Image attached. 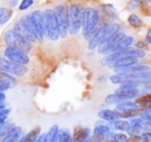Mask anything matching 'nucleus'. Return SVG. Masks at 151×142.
<instances>
[{
	"instance_id": "f257e3e1",
	"label": "nucleus",
	"mask_w": 151,
	"mask_h": 142,
	"mask_svg": "<svg viewBox=\"0 0 151 142\" xmlns=\"http://www.w3.org/2000/svg\"><path fill=\"white\" fill-rule=\"evenodd\" d=\"M25 23L32 33L36 37L37 41H43V38L45 36V27H44L43 12L41 10H34L28 14H25L23 17Z\"/></svg>"
},
{
	"instance_id": "f03ea898",
	"label": "nucleus",
	"mask_w": 151,
	"mask_h": 142,
	"mask_svg": "<svg viewBox=\"0 0 151 142\" xmlns=\"http://www.w3.org/2000/svg\"><path fill=\"white\" fill-rule=\"evenodd\" d=\"M120 30V25L117 23H111L103 26L101 29L97 30L93 37L88 40V50H95L96 48L102 44L103 42L107 41L115 34H117Z\"/></svg>"
},
{
	"instance_id": "7ed1b4c3",
	"label": "nucleus",
	"mask_w": 151,
	"mask_h": 142,
	"mask_svg": "<svg viewBox=\"0 0 151 142\" xmlns=\"http://www.w3.org/2000/svg\"><path fill=\"white\" fill-rule=\"evenodd\" d=\"M99 12L93 7L84 8L83 20H82V33L86 40H90L97 32V26L99 24Z\"/></svg>"
},
{
	"instance_id": "20e7f679",
	"label": "nucleus",
	"mask_w": 151,
	"mask_h": 142,
	"mask_svg": "<svg viewBox=\"0 0 151 142\" xmlns=\"http://www.w3.org/2000/svg\"><path fill=\"white\" fill-rule=\"evenodd\" d=\"M68 12H69V32L71 35H76L81 29L84 8L78 3H72L68 8Z\"/></svg>"
},
{
	"instance_id": "39448f33",
	"label": "nucleus",
	"mask_w": 151,
	"mask_h": 142,
	"mask_svg": "<svg viewBox=\"0 0 151 142\" xmlns=\"http://www.w3.org/2000/svg\"><path fill=\"white\" fill-rule=\"evenodd\" d=\"M43 20L44 27H45V35L50 38L52 41H58L60 38L59 32V25L57 21V17L54 9H45L43 12Z\"/></svg>"
},
{
	"instance_id": "423d86ee",
	"label": "nucleus",
	"mask_w": 151,
	"mask_h": 142,
	"mask_svg": "<svg viewBox=\"0 0 151 142\" xmlns=\"http://www.w3.org/2000/svg\"><path fill=\"white\" fill-rule=\"evenodd\" d=\"M3 40L8 48H17V50H22V52L26 53V54L30 53L32 50V44L29 43L28 41H26L25 39H23V38L19 34H17L12 29L7 30L4 33Z\"/></svg>"
},
{
	"instance_id": "0eeeda50",
	"label": "nucleus",
	"mask_w": 151,
	"mask_h": 142,
	"mask_svg": "<svg viewBox=\"0 0 151 142\" xmlns=\"http://www.w3.org/2000/svg\"><path fill=\"white\" fill-rule=\"evenodd\" d=\"M0 71L9 74L14 77H23L28 73V68L27 66L16 64L0 57Z\"/></svg>"
},
{
	"instance_id": "6e6552de",
	"label": "nucleus",
	"mask_w": 151,
	"mask_h": 142,
	"mask_svg": "<svg viewBox=\"0 0 151 142\" xmlns=\"http://www.w3.org/2000/svg\"><path fill=\"white\" fill-rule=\"evenodd\" d=\"M59 25L60 37L65 38L69 32V12L68 8L64 5H57L54 9Z\"/></svg>"
},
{
	"instance_id": "1a4fd4ad",
	"label": "nucleus",
	"mask_w": 151,
	"mask_h": 142,
	"mask_svg": "<svg viewBox=\"0 0 151 142\" xmlns=\"http://www.w3.org/2000/svg\"><path fill=\"white\" fill-rule=\"evenodd\" d=\"M4 57H5L6 60L10 61L12 63H16V64L22 65V66H26L30 63L31 59L28 56V54L22 52L20 50H17L14 48H6L4 50L3 53Z\"/></svg>"
},
{
	"instance_id": "9d476101",
	"label": "nucleus",
	"mask_w": 151,
	"mask_h": 142,
	"mask_svg": "<svg viewBox=\"0 0 151 142\" xmlns=\"http://www.w3.org/2000/svg\"><path fill=\"white\" fill-rule=\"evenodd\" d=\"M124 35L125 34L123 32H118L117 34H115L113 37L108 39L107 41L100 44V45L98 46V53L102 55H107V54L110 55V54H112V53H115V52H117V50H119V42Z\"/></svg>"
},
{
	"instance_id": "9b49d317",
	"label": "nucleus",
	"mask_w": 151,
	"mask_h": 142,
	"mask_svg": "<svg viewBox=\"0 0 151 142\" xmlns=\"http://www.w3.org/2000/svg\"><path fill=\"white\" fill-rule=\"evenodd\" d=\"M12 30H14L17 34L20 35L23 39H25L26 41H28L29 43L33 44V43H35V42L37 41L36 37L34 36L33 33H32V31L29 29V27L27 26L26 23H25L23 17L20 19V20H18L16 23H14V29H12Z\"/></svg>"
},
{
	"instance_id": "f8f14e48",
	"label": "nucleus",
	"mask_w": 151,
	"mask_h": 142,
	"mask_svg": "<svg viewBox=\"0 0 151 142\" xmlns=\"http://www.w3.org/2000/svg\"><path fill=\"white\" fill-rule=\"evenodd\" d=\"M88 139H91V130L88 128L78 126L74 129L73 135H72L73 142H86Z\"/></svg>"
},
{
	"instance_id": "ddd939ff",
	"label": "nucleus",
	"mask_w": 151,
	"mask_h": 142,
	"mask_svg": "<svg viewBox=\"0 0 151 142\" xmlns=\"http://www.w3.org/2000/svg\"><path fill=\"white\" fill-rule=\"evenodd\" d=\"M23 135V129L20 126L12 127L6 135L1 139V142H18Z\"/></svg>"
},
{
	"instance_id": "4468645a",
	"label": "nucleus",
	"mask_w": 151,
	"mask_h": 142,
	"mask_svg": "<svg viewBox=\"0 0 151 142\" xmlns=\"http://www.w3.org/2000/svg\"><path fill=\"white\" fill-rule=\"evenodd\" d=\"M17 84H18V81H17L16 77L0 71V86L1 88H3L4 90L7 91L9 89L14 88Z\"/></svg>"
},
{
	"instance_id": "2eb2a0df",
	"label": "nucleus",
	"mask_w": 151,
	"mask_h": 142,
	"mask_svg": "<svg viewBox=\"0 0 151 142\" xmlns=\"http://www.w3.org/2000/svg\"><path fill=\"white\" fill-rule=\"evenodd\" d=\"M98 116L101 120H107V122H113L115 120H120V113L116 110L111 109H102L98 112Z\"/></svg>"
},
{
	"instance_id": "dca6fc26",
	"label": "nucleus",
	"mask_w": 151,
	"mask_h": 142,
	"mask_svg": "<svg viewBox=\"0 0 151 142\" xmlns=\"http://www.w3.org/2000/svg\"><path fill=\"white\" fill-rule=\"evenodd\" d=\"M40 134H41L40 127H35V128L31 129L27 134L21 137V139L18 142H35Z\"/></svg>"
},
{
	"instance_id": "f3484780",
	"label": "nucleus",
	"mask_w": 151,
	"mask_h": 142,
	"mask_svg": "<svg viewBox=\"0 0 151 142\" xmlns=\"http://www.w3.org/2000/svg\"><path fill=\"white\" fill-rule=\"evenodd\" d=\"M115 93L120 97L122 101H127L131 100V99L137 98L140 94V91L137 90V89H134V90H117Z\"/></svg>"
},
{
	"instance_id": "a211bd4d",
	"label": "nucleus",
	"mask_w": 151,
	"mask_h": 142,
	"mask_svg": "<svg viewBox=\"0 0 151 142\" xmlns=\"http://www.w3.org/2000/svg\"><path fill=\"white\" fill-rule=\"evenodd\" d=\"M136 64H138V59L134 58V57H124V58L116 61V62L112 65V67H113L114 69L123 68V67H129V66L136 65Z\"/></svg>"
},
{
	"instance_id": "6ab92c4d",
	"label": "nucleus",
	"mask_w": 151,
	"mask_h": 142,
	"mask_svg": "<svg viewBox=\"0 0 151 142\" xmlns=\"http://www.w3.org/2000/svg\"><path fill=\"white\" fill-rule=\"evenodd\" d=\"M134 109H139V105L136 102H133V101H122V102L118 103L117 106H116L115 110L118 112H125L129 111V110H134Z\"/></svg>"
},
{
	"instance_id": "aec40b11",
	"label": "nucleus",
	"mask_w": 151,
	"mask_h": 142,
	"mask_svg": "<svg viewBox=\"0 0 151 142\" xmlns=\"http://www.w3.org/2000/svg\"><path fill=\"white\" fill-rule=\"evenodd\" d=\"M109 127L105 124H97L95 126V129H93V137L96 138H103V137L106 136L108 132H109Z\"/></svg>"
},
{
	"instance_id": "412c9836",
	"label": "nucleus",
	"mask_w": 151,
	"mask_h": 142,
	"mask_svg": "<svg viewBox=\"0 0 151 142\" xmlns=\"http://www.w3.org/2000/svg\"><path fill=\"white\" fill-rule=\"evenodd\" d=\"M72 140L71 132L68 128H63L59 130L58 137H57L56 142H68Z\"/></svg>"
},
{
	"instance_id": "4be33fe9",
	"label": "nucleus",
	"mask_w": 151,
	"mask_h": 142,
	"mask_svg": "<svg viewBox=\"0 0 151 142\" xmlns=\"http://www.w3.org/2000/svg\"><path fill=\"white\" fill-rule=\"evenodd\" d=\"M12 10L7 7H1L0 8V26L4 25L12 19Z\"/></svg>"
},
{
	"instance_id": "5701e85b",
	"label": "nucleus",
	"mask_w": 151,
	"mask_h": 142,
	"mask_svg": "<svg viewBox=\"0 0 151 142\" xmlns=\"http://www.w3.org/2000/svg\"><path fill=\"white\" fill-rule=\"evenodd\" d=\"M111 125H113V128L115 130H118L120 132H127V130L129 129V123L127 120H115L111 122Z\"/></svg>"
},
{
	"instance_id": "b1692460",
	"label": "nucleus",
	"mask_w": 151,
	"mask_h": 142,
	"mask_svg": "<svg viewBox=\"0 0 151 142\" xmlns=\"http://www.w3.org/2000/svg\"><path fill=\"white\" fill-rule=\"evenodd\" d=\"M59 126L58 125H54L50 128L48 132L46 133V138L48 139L50 142H56L57 137H58V133H59Z\"/></svg>"
},
{
	"instance_id": "393cba45",
	"label": "nucleus",
	"mask_w": 151,
	"mask_h": 142,
	"mask_svg": "<svg viewBox=\"0 0 151 142\" xmlns=\"http://www.w3.org/2000/svg\"><path fill=\"white\" fill-rule=\"evenodd\" d=\"M127 79H129V77H127L125 74L117 73V74H113V75L110 76V80H111V82L114 84H124Z\"/></svg>"
},
{
	"instance_id": "a878e982",
	"label": "nucleus",
	"mask_w": 151,
	"mask_h": 142,
	"mask_svg": "<svg viewBox=\"0 0 151 142\" xmlns=\"http://www.w3.org/2000/svg\"><path fill=\"white\" fill-rule=\"evenodd\" d=\"M127 22L134 28H140V27L143 25L142 20L137 16V14H131V16L127 18Z\"/></svg>"
},
{
	"instance_id": "bb28decb",
	"label": "nucleus",
	"mask_w": 151,
	"mask_h": 142,
	"mask_svg": "<svg viewBox=\"0 0 151 142\" xmlns=\"http://www.w3.org/2000/svg\"><path fill=\"white\" fill-rule=\"evenodd\" d=\"M104 101H105V103H107V104H118V103L122 102L121 98L116 93H113V94H110V95H108V96H106Z\"/></svg>"
},
{
	"instance_id": "cd10ccee",
	"label": "nucleus",
	"mask_w": 151,
	"mask_h": 142,
	"mask_svg": "<svg viewBox=\"0 0 151 142\" xmlns=\"http://www.w3.org/2000/svg\"><path fill=\"white\" fill-rule=\"evenodd\" d=\"M134 42V38L132 36L129 35H124L122 37V39L120 40L119 42V50H122V48H131L132 43Z\"/></svg>"
},
{
	"instance_id": "c85d7f7f",
	"label": "nucleus",
	"mask_w": 151,
	"mask_h": 142,
	"mask_svg": "<svg viewBox=\"0 0 151 142\" xmlns=\"http://www.w3.org/2000/svg\"><path fill=\"white\" fill-rule=\"evenodd\" d=\"M12 127H14V125L12 123H7V122H5L4 124H2L0 126V140L5 136L6 133L12 129Z\"/></svg>"
},
{
	"instance_id": "c756f323",
	"label": "nucleus",
	"mask_w": 151,
	"mask_h": 142,
	"mask_svg": "<svg viewBox=\"0 0 151 142\" xmlns=\"http://www.w3.org/2000/svg\"><path fill=\"white\" fill-rule=\"evenodd\" d=\"M135 102L137 103L138 105L151 102V94H146V95H143V96H141V97H137Z\"/></svg>"
},
{
	"instance_id": "7c9ffc66",
	"label": "nucleus",
	"mask_w": 151,
	"mask_h": 142,
	"mask_svg": "<svg viewBox=\"0 0 151 142\" xmlns=\"http://www.w3.org/2000/svg\"><path fill=\"white\" fill-rule=\"evenodd\" d=\"M144 120L140 117H135L129 122V127H134V128H141L143 129Z\"/></svg>"
},
{
	"instance_id": "2f4dec72",
	"label": "nucleus",
	"mask_w": 151,
	"mask_h": 142,
	"mask_svg": "<svg viewBox=\"0 0 151 142\" xmlns=\"http://www.w3.org/2000/svg\"><path fill=\"white\" fill-rule=\"evenodd\" d=\"M142 5V1L141 0H131L127 4V8L129 10H134V9H137V8L141 7Z\"/></svg>"
},
{
	"instance_id": "473e14b6",
	"label": "nucleus",
	"mask_w": 151,
	"mask_h": 142,
	"mask_svg": "<svg viewBox=\"0 0 151 142\" xmlns=\"http://www.w3.org/2000/svg\"><path fill=\"white\" fill-rule=\"evenodd\" d=\"M33 3H34V0H22L20 6H19V10L23 12V10L28 9Z\"/></svg>"
},
{
	"instance_id": "72a5a7b5",
	"label": "nucleus",
	"mask_w": 151,
	"mask_h": 142,
	"mask_svg": "<svg viewBox=\"0 0 151 142\" xmlns=\"http://www.w3.org/2000/svg\"><path fill=\"white\" fill-rule=\"evenodd\" d=\"M141 141L142 142H151V132L150 131H145V132L141 133Z\"/></svg>"
},
{
	"instance_id": "f704fd0d",
	"label": "nucleus",
	"mask_w": 151,
	"mask_h": 142,
	"mask_svg": "<svg viewBox=\"0 0 151 142\" xmlns=\"http://www.w3.org/2000/svg\"><path fill=\"white\" fill-rule=\"evenodd\" d=\"M115 142H127V136L123 133H118L115 134V138H114Z\"/></svg>"
},
{
	"instance_id": "c9c22d12",
	"label": "nucleus",
	"mask_w": 151,
	"mask_h": 142,
	"mask_svg": "<svg viewBox=\"0 0 151 142\" xmlns=\"http://www.w3.org/2000/svg\"><path fill=\"white\" fill-rule=\"evenodd\" d=\"M136 48H137L138 50H143V48H147V42L140 40V41H138L137 43H136Z\"/></svg>"
},
{
	"instance_id": "e433bc0d",
	"label": "nucleus",
	"mask_w": 151,
	"mask_h": 142,
	"mask_svg": "<svg viewBox=\"0 0 151 142\" xmlns=\"http://www.w3.org/2000/svg\"><path fill=\"white\" fill-rule=\"evenodd\" d=\"M10 113V108H5V109L1 110L0 111V118H3V117H7Z\"/></svg>"
},
{
	"instance_id": "4c0bfd02",
	"label": "nucleus",
	"mask_w": 151,
	"mask_h": 142,
	"mask_svg": "<svg viewBox=\"0 0 151 142\" xmlns=\"http://www.w3.org/2000/svg\"><path fill=\"white\" fill-rule=\"evenodd\" d=\"M115 132H111V131H109V132L106 134V139H107V141H114V138H115Z\"/></svg>"
},
{
	"instance_id": "58836bf2",
	"label": "nucleus",
	"mask_w": 151,
	"mask_h": 142,
	"mask_svg": "<svg viewBox=\"0 0 151 142\" xmlns=\"http://www.w3.org/2000/svg\"><path fill=\"white\" fill-rule=\"evenodd\" d=\"M141 138L140 136H129V138H127V142H140Z\"/></svg>"
},
{
	"instance_id": "ea45409f",
	"label": "nucleus",
	"mask_w": 151,
	"mask_h": 142,
	"mask_svg": "<svg viewBox=\"0 0 151 142\" xmlns=\"http://www.w3.org/2000/svg\"><path fill=\"white\" fill-rule=\"evenodd\" d=\"M143 129L146 131H150L151 132V120L150 122H145L143 125Z\"/></svg>"
},
{
	"instance_id": "a19ab883",
	"label": "nucleus",
	"mask_w": 151,
	"mask_h": 142,
	"mask_svg": "<svg viewBox=\"0 0 151 142\" xmlns=\"http://www.w3.org/2000/svg\"><path fill=\"white\" fill-rule=\"evenodd\" d=\"M146 42L151 44V29L147 31V34H146Z\"/></svg>"
},
{
	"instance_id": "79ce46f5",
	"label": "nucleus",
	"mask_w": 151,
	"mask_h": 142,
	"mask_svg": "<svg viewBox=\"0 0 151 142\" xmlns=\"http://www.w3.org/2000/svg\"><path fill=\"white\" fill-rule=\"evenodd\" d=\"M6 100V95L4 94V92H0V103L5 102Z\"/></svg>"
},
{
	"instance_id": "37998d69",
	"label": "nucleus",
	"mask_w": 151,
	"mask_h": 142,
	"mask_svg": "<svg viewBox=\"0 0 151 142\" xmlns=\"http://www.w3.org/2000/svg\"><path fill=\"white\" fill-rule=\"evenodd\" d=\"M44 137H45V133H43V134H40L39 137L36 139L35 142H42V141H43V139H44Z\"/></svg>"
},
{
	"instance_id": "c03bdc74",
	"label": "nucleus",
	"mask_w": 151,
	"mask_h": 142,
	"mask_svg": "<svg viewBox=\"0 0 151 142\" xmlns=\"http://www.w3.org/2000/svg\"><path fill=\"white\" fill-rule=\"evenodd\" d=\"M18 0H12V1H10V5H12V7H16L17 5H18Z\"/></svg>"
},
{
	"instance_id": "a18cd8bd",
	"label": "nucleus",
	"mask_w": 151,
	"mask_h": 142,
	"mask_svg": "<svg viewBox=\"0 0 151 142\" xmlns=\"http://www.w3.org/2000/svg\"><path fill=\"white\" fill-rule=\"evenodd\" d=\"M8 117V116H7ZM7 117H3V118H0V126H1L2 124H4V123L6 122V120H7Z\"/></svg>"
},
{
	"instance_id": "49530a36",
	"label": "nucleus",
	"mask_w": 151,
	"mask_h": 142,
	"mask_svg": "<svg viewBox=\"0 0 151 142\" xmlns=\"http://www.w3.org/2000/svg\"><path fill=\"white\" fill-rule=\"evenodd\" d=\"M145 88L147 89V90L151 91V82H148V84H145Z\"/></svg>"
},
{
	"instance_id": "de8ad7c7",
	"label": "nucleus",
	"mask_w": 151,
	"mask_h": 142,
	"mask_svg": "<svg viewBox=\"0 0 151 142\" xmlns=\"http://www.w3.org/2000/svg\"><path fill=\"white\" fill-rule=\"evenodd\" d=\"M42 142H50V141H48V139L46 138V133H45V137H44V139H43V141H42Z\"/></svg>"
},
{
	"instance_id": "09e8293b",
	"label": "nucleus",
	"mask_w": 151,
	"mask_h": 142,
	"mask_svg": "<svg viewBox=\"0 0 151 142\" xmlns=\"http://www.w3.org/2000/svg\"><path fill=\"white\" fill-rule=\"evenodd\" d=\"M143 1H145V2H150L151 0H143Z\"/></svg>"
},
{
	"instance_id": "8fccbe9b",
	"label": "nucleus",
	"mask_w": 151,
	"mask_h": 142,
	"mask_svg": "<svg viewBox=\"0 0 151 142\" xmlns=\"http://www.w3.org/2000/svg\"><path fill=\"white\" fill-rule=\"evenodd\" d=\"M86 142H91V139H88V141H86Z\"/></svg>"
},
{
	"instance_id": "3c124183",
	"label": "nucleus",
	"mask_w": 151,
	"mask_h": 142,
	"mask_svg": "<svg viewBox=\"0 0 151 142\" xmlns=\"http://www.w3.org/2000/svg\"><path fill=\"white\" fill-rule=\"evenodd\" d=\"M95 142H103V141H95Z\"/></svg>"
},
{
	"instance_id": "603ef678",
	"label": "nucleus",
	"mask_w": 151,
	"mask_h": 142,
	"mask_svg": "<svg viewBox=\"0 0 151 142\" xmlns=\"http://www.w3.org/2000/svg\"><path fill=\"white\" fill-rule=\"evenodd\" d=\"M68 142H73V141H72V140H71V141H68Z\"/></svg>"
}]
</instances>
